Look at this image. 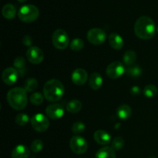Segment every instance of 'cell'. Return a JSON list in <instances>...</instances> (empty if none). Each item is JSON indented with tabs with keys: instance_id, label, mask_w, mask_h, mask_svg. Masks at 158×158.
Instances as JSON below:
<instances>
[{
	"instance_id": "obj_24",
	"label": "cell",
	"mask_w": 158,
	"mask_h": 158,
	"mask_svg": "<svg viewBox=\"0 0 158 158\" xmlns=\"http://www.w3.org/2000/svg\"><path fill=\"white\" fill-rule=\"evenodd\" d=\"M38 87V81L35 78H29L25 81L24 89L27 92H34Z\"/></svg>"
},
{
	"instance_id": "obj_7",
	"label": "cell",
	"mask_w": 158,
	"mask_h": 158,
	"mask_svg": "<svg viewBox=\"0 0 158 158\" xmlns=\"http://www.w3.org/2000/svg\"><path fill=\"white\" fill-rule=\"evenodd\" d=\"M69 146L73 153L77 154H83L87 151L88 143L86 139L83 137L76 135L71 138Z\"/></svg>"
},
{
	"instance_id": "obj_35",
	"label": "cell",
	"mask_w": 158,
	"mask_h": 158,
	"mask_svg": "<svg viewBox=\"0 0 158 158\" xmlns=\"http://www.w3.org/2000/svg\"><path fill=\"white\" fill-rule=\"evenodd\" d=\"M17 1H19V2H26L27 0H17Z\"/></svg>"
},
{
	"instance_id": "obj_19",
	"label": "cell",
	"mask_w": 158,
	"mask_h": 158,
	"mask_svg": "<svg viewBox=\"0 0 158 158\" xmlns=\"http://www.w3.org/2000/svg\"><path fill=\"white\" fill-rule=\"evenodd\" d=\"M2 14L3 17L7 19H12L16 15V9L15 6L11 3H7L2 9Z\"/></svg>"
},
{
	"instance_id": "obj_1",
	"label": "cell",
	"mask_w": 158,
	"mask_h": 158,
	"mask_svg": "<svg viewBox=\"0 0 158 158\" xmlns=\"http://www.w3.org/2000/svg\"><path fill=\"white\" fill-rule=\"evenodd\" d=\"M134 32L136 35L141 40H151L155 35L154 22L149 16H140L134 24Z\"/></svg>"
},
{
	"instance_id": "obj_10",
	"label": "cell",
	"mask_w": 158,
	"mask_h": 158,
	"mask_svg": "<svg viewBox=\"0 0 158 158\" xmlns=\"http://www.w3.org/2000/svg\"><path fill=\"white\" fill-rule=\"evenodd\" d=\"M26 57L32 64H40L44 59V53L40 47L31 46L26 52Z\"/></svg>"
},
{
	"instance_id": "obj_33",
	"label": "cell",
	"mask_w": 158,
	"mask_h": 158,
	"mask_svg": "<svg viewBox=\"0 0 158 158\" xmlns=\"http://www.w3.org/2000/svg\"><path fill=\"white\" fill-rule=\"evenodd\" d=\"M23 43L25 46H31V45L32 44V37L29 36V35H25L24 38H23Z\"/></svg>"
},
{
	"instance_id": "obj_36",
	"label": "cell",
	"mask_w": 158,
	"mask_h": 158,
	"mask_svg": "<svg viewBox=\"0 0 158 158\" xmlns=\"http://www.w3.org/2000/svg\"><path fill=\"white\" fill-rule=\"evenodd\" d=\"M157 31H158V28H157Z\"/></svg>"
},
{
	"instance_id": "obj_13",
	"label": "cell",
	"mask_w": 158,
	"mask_h": 158,
	"mask_svg": "<svg viewBox=\"0 0 158 158\" xmlns=\"http://www.w3.org/2000/svg\"><path fill=\"white\" fill-rule=\"evenodd\" d=\"M87 72L82 68H78V69H75L73 72L72 77H71L73 83L77 86H82L84 84L87 80Z\"/></svg>"
},
{
	"instance_id": "obj_25",
	"label": "cell",
	"mask_w": 158,
	"mask_h": 158,
	"mask_svg": "<svg viewBox=\"0 0 158 158\" xmlns=\"http://www.w3.org/2000/svg\"><path fill=\"white\" fill-rule=\"evenodd\" d=\"M143 93L148 98H153L157 94V88L153 84L148 85L144 87Z\"/></svg>"
},
{
	"instance_id": "obj_18",
	"label": "cell",
	"mask_w": 158,
	"mask_h": 158,
	"mask_svg": "<svg viewBox=\"0 0 158 158\" xmlns=\"http://www.w3.org/2000/svg\"><path fill=\"white\" fill-rule=\"evenodd\" d=\"M132 114V110L127 104H122L117 108V115L121 120H127L130 118Z\"/></svg>"
},
{
	"instance_id": "obj_11",
	"label": "cell",
	"mask_w": 158,
	"mask_h": 158,
	"mask_svg": "<svg viewBox=\"0 0 158 158\" xmlns=\"http://www.w3.org/2000/svg\"><path fill=\"white\" fill-rule=\"evenodd\" d=\"M64 107L60 103H52L46 107V114L52 120H58L64 115Z\"/></svg>"
},
{
	"instance_id": "obj_30",
	"label": "cell",
	"mask_w": 158,
	"mask_h": 158,
	"mask_svg": "<svg viewBox=\"0 0 158 158\" xmlns=\"http://www.w3.org/2000/svg\"><path fill=\"white\" fill-rule=\"evenodd\" d=\"M43 142L40 139H36L31 143V151L33 153H39L43 150Z\"/></svg>"
},
{
	"instance_id": "obj_6",
	"label": "cell",
	"mask_w": 158,
	"mask_h": 158,
	"mask_svg": "<svg viewBox=\"0 0 158 158\" xmlns=\"http://www.w3.org/2000/svg\"><path fill=\"white\" fill-rule=\"evenodd\" d=\"M31 125L35 131L43 133L47 131L49 127V122L45 115L42 114H36L31 118Z\"/></svg>"
},
{
	"instance_id": "obj_26",
	"label": "cell",
	"mask_w": 158,
	"mask_h": 158,
	"mask_svg": "<svg viewBox=\"0 0 158 158\" xmlns=\"http://www.w3.org/2000/svg\"><path fill=\"white\" fill-rule=\"evenodd\" d=\"M126 73L128 76H131L132 77H137L141 75L142 69L138 65H133L127 69Z\"/></svg>"
},
{
	"instance_id": "obj_2",
	"label": "cell",
	"mask_w": 158,
	"mask_h": 158,
	"mask_svg": "<svg viewBox=\"0 0 158 158\" xmlns=\"http://www.w3.org/2000/svg\"><path fill=\"white\" fill-rule=\"evenodd\" d=\"M27 91L24 88L15 87L8 92L7 101L9 106L16 110L24 109L27 105Z\"/></svg>"
},
{
	"instance_id": "obj_29",
	"label": "cell",
	"mask_w": 158,
	"mask_h": 158,
	"mask_svg": "<svg viewBox=\"0 0 158 158\" xmlns=\"http://www.w3.org/2000/svg\"><path fill=\"white\" fill-rule=\"evenodd\" d=\"M124 146V140L120 137H117L113 140L111 148L114 151H120Z\"/></svg>"
},
{
	"instance_id": "obj_17",
	"label": "cell",
	"mask_w": 158,
	"mask_h": 158,
	"mask_svg": "<svg viewBox=\"0 0 158 158\" xmlns=\"http://www.w3.org/2000/svg\"><path fill=\"white\" fill-rule=\"evenodd\" d=\"M103 84V78L99 73H93L89 79V86L92 89L97 90L101 87Z\"/></svg>"
},
{
	"instance_id": "obj_8",
	"label": "cell",
	"mask_w": 158,
	"mask_h": 158,
	"mask_svg": "<svg viewBox=\"0 0 158 158\" xmlns=\"http://www.w3.org/2000/svg\"><path fill=\"white\" fill-rule=\"evenodd\" d=\"M87 40L94 45H101L105 42L106 34L104 31L100 28H93L87 32Z\"/></svg>"
},
{
	"instance_id": "obj_34",
	"label": "cell",
	"mask_w": 158,
	"mask_h": 158,
	"mask_svg": "<svg viewBox=\"0 0 158 158\" xmlns=\"http://www.w3.org/2000/svg\"><path fill=\"white\" fill-rule=\"evenodd\" d=\"M140 93V88L137 86H134L131 88V94H134V95H138Z\"/></svg>"
},
{
	"instance_id": "obj_9",
	"label": "cell",
	"mask_w": 158,
	"mask_h": 158,
	"mask_svg": "<svg viewBox=\"0 0 158 158\" xmlns=\"http://www.w3.org/2000/svg\"><path fill=\"white\" fill-rule=\"evenodd\" d=\"M106 75L110 79L115 80L121 77L125 73V68L123 63L119 61L111 63L106 68Z\"/></svg>"
},
{
	"instance_id": "obj_12",
	"label": "cell",
	"mask_w": 158,
	"mask_h": 158,
	"mask_svg": "<svg viewBox=\"0 0 158 158\" xmlns=\"http://www.w3.org/2000/svg\"><path fill=\"white\" fill-rule=\"evenodd\" d=\"M19 73L15 68L8 67L4 69L2 74V79L6 85L12 86L16 83L18 80Z\"/></svg>"
},
{
	"instance_id": "obj_4",
	"label": "cell",
	"mask_w": 158,
	"mask_h": 158,
	"mask_svg": "<svg viewBox=\"0 0 158 158\" xmlns=\"http://www.w3.org/2000/svg\"><path fill=\"white\" fill-rule=\"evenodd\" d=\"M40 15L39 9L34 5H25L22 6L18 12V16L21 21L29 23L35 21Z\"/></svg>"
},
{
	"instance_id": "obj_16",
	"label": "cell",
	"mask_w": 158,
	"mask_h": 158,
	"mask_svg": "<svg viewBox=\"0 0 158 158\" xmlns=\"http://www.w3.org/2000/svg\"><path fill=\"white\" fill-rule=\"evenodd\" d=\"M108 40H109V43L111 47L117 50L122 49L124 44L123 39L117 33H111L109 35Z\"/></svg>"
},
{
	"instance_id": "obj_22",
	"label": "cell",
	"mask_w": 158,
	"mask_h": 158,
	"mask_svg": "<svg viewBox=\"0 0 158 158\" xmlns=\"http://www.w3.org/2000/svg\"><path fill=\"white\" fill-rule=\"evenodd\" d=\"M82 103L78 100H73L69 101L66 105V110L68 112L76 114L81 110Z\"/></svg>"
},
{
	"instance_id": "obj_20",
	"label": "cell",
	"mask_w": 158,
	"mask_h": 158,
	"mask_svg": "<svg viewBox=\"0 0 158 158\" xmlns=\"http://www.w3.org/2000/svg\"><path fill=\"white\" fill-rule=\"evenodd\" d=\"M96 158H116L115 151L111 147H104L96 154Z\"/></svg>"
},
{
	"instance_id": "obj_28",
	"label": "cell",
	"mask_w": 158,
	"mask_h": 158,
	"mask_svg": "<svg viewBox=\"0 0 158 158\" xmlns=\"http://www.w3.org/2000/svg\"><path fill=\"white\" fill-rule=\"evenodd\" d=\"M84 47V42L81 39H74L70 43V49L73 51H80Z\"/></svg>"
},
{
	"instance_id": "obj_31",
	"label": "cell",
	"mask_w": 158,
	"mask_h": 158,
	"mask_svg": "<svg viewBox=\"0 0 158 158\" xmlns=\"http://www.w3.org/2000/svg\"><path fill=\"white\" fill-rule=\"evenodd\" d=\"M29 121V116L26 114H19L17 115L16 118H15V122L19 126H25V125L27 124Z\"/></svg>"
},
{
	"instance_id": "obj_3",
	"label": "cell",
	"mask_w": 158,
	"mask_h": 158,
	"mask_svg": "<svg viewBox=\"0 0 158 158\" xmlns=\"http://www.w3.org/2000/svg\"><path fill=\"white\" fill-rule=\"evenodd\" d=\"M63 94L64 86L60 80L52 79L45 83L43 87V95L48 101H59L63 97Z\"/></svg>"
},
{
	"instance_id": "obj_5",
	"label": "cell",
	"mask_w": 158,
	"mask_h": 158,
	"mask_svg": "<svg viewBox=\"0 0 158 158\" xmlns=\"http://www.w3.org/2000/svg\"><path fill=\"white\" fill-rule=\"evenodd\" d=\"M52 40L53 46L58 49H66L69 43V35L67 32L61 29H58L54 31Z\"/></svg>"
},
{
	"instance_id": "obj_32",
	"label": "cell",
	"mask_w": 158,
	"mask_h": 158,
	"mask_svg": "<svg viewBox=\"0 0 158 158\" xmlns=\"http://www.w3.org/2000/svg\"><path fill=\"white\" fill-rule=\"evenodd\" d=\"M85 128H86V126L83 122L77 121L73 124L72 131L75 134H80L85 131Z\"/></svg>"
},
{
	"instance_id": "obj_14",
	"label": "cell",
	"mask_w": 158,
	"mask_h": 158,
	"mask_svg": "<svg viewBox=\"0 0 158 158\" xmlns=\"http://www.w3.org/2000/svg\"><path fill=\"white\" fill-rule=\"evenodd\" d=\"M94 138L100 145H107L111 141V136L109 133L103 130H98L94 133Z\"/></svg>"
},
{
	"instance_id": "obj_21",
	"label": "cell",
	"mask_w": 158,
	"mask_h": 158,
	"mask_svg": "<svg viewBox=\"0 0 158 158\" xmlns=\"http://www.w3.org/2000/svg\"><path fill=\"white\" fill-rule=\"evenodd\" d=\"M137 60V53L134 50H127L123 56V61L127 66H131Z\"/></svg>"
},
{
	"instance_id": "obj_27",
	"label": "cell",
	"mask_w": 158,
	"mask_h": 158,
	"mask_svg": "<svg viewBox=\"0 0 158 158\" xmlns=\"http://www.w3.org/2000/svg\"><path fill=\"white\" fill-rule=\"evenodd\" d=\"M44 98H45L44 95H43L41 93L35 92L30 96L29 100H30V102L32 103V104L37 106V105H40L43 103V99Z\"/></svg>"
},
{
	"instance_id": "obj_23",
	"label": "cell",
	"mask_w": 158,
	"mask_h": 158,
	"mask_svg": "<svg viewBox=\"0 0 158 158\" xmlns=\"http://www.w3.org/2000/svg\"><path fill=\"white\" fill-rule=\"evenodd\" d=\"M26 62L25 60L22 56L17 57L14 61V68L18 71L19 74L21 76L24 75L26 72Z\"/></svg>"
},
{
	"instance_id": "obj_15",
	"label": "cell",
	"mask_w": 158,
	"mask_h": 158,
	"mask_svg": "<svg viewBox=\"0 0 158 158\" xmlns=\"http://www.w3.org/2000/svg\"><path fill=\"white\" fill-rule=\"evenodd\" d=\"M30 154L29 149L23 144H19L12 150L11 157L12 158H28Z\"/></svg>"
}]
</instances>
